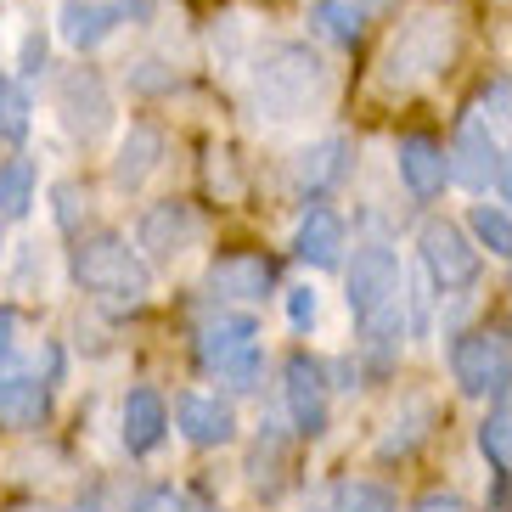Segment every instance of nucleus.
<instances>
[{"label":"nucleus","mask_w":512,"mask_h":512,"mask_svg":"<svg viewBox=\"0 0 512 512\" xmlns=\"http://www.w3.org/2000/svg\"><path fill=\"white\" fill-rule=\"evenodd\" d=\"M417 254H422V271H428V282L451 299V293H467V287L479 282L484 259H479V242L467 237L456 220H428V226L417 231Z\"/></svg>","instance_id":"nucleus-7"},{"label":"nucleus","mask_w":512,"mask_h":512,"mask_svg":"<svg viewBox=\"0 0 512 512\" xmlns=\"http://www.w3.org/2000/svg\"><path fill=\"white\" fill-rule=\"evenodd\" d=\"M74 282L102 304L136 310L152 293V259L141 248H130L119 231H96V237H79L74 248Z\"/></svg>","instance_id":"nucleus-4"},{"label":"nucleus","mask_w":512,"mask_h":512,"mask_svg":"<svg viewBox=\"0 0 512 512\" xmlns=\"http://www.w3.org/2000/svg\"><path fill=\"white\" fill-rule=\"evenodd\" d=\"M316 316H321L316 287H287V321H293V332H310Z\"/></svg>","instance_id":"nucleus-30"},{"label":"nucleus","mask_w":512,"mask_h":512,"mask_svg":"<svg viewBox=\"0 0 512 512\" xmlns=\"http://www.w3.org/2000/svg\"><path fill=\"white\" fill-rule=\"evenodd\" d=\"M175 428H181V439L197 445V451H220V445L237 439V411L220 394H181L175 400Z\"/></svg>","instance_id":"nucleus-13"},{"label":"nucleus","mask_w":512,"mask_h":512,"mask_svg":"<svg viewBox=\"0 0 512 512\" xmlns=\"http://www.w3.org/2000/svg\"><path fill=\"white\" fill-rule=\"evenodd\" d=\"M29 91L17 85V79L0 74V141H23L29 136Z\"/></svg>","instance_id":"nucleus-28"},{"label":"nucleus","mask_w":512,"mask_h":512,"mask_svg":"<svg viewBox=\"0 0 512 512\" xmlns=\"http://www.w3.org/2000/svg\"><path fill=\"white\" fill-rule=\"evenodd\" d=\"M501 192H507V203H512V158H507V169H501Z\"/></svg>","instance_id":"nucleus-35"},{"label":"nucleus","mask_w":512,"mask_h":512,"mask_svg":"<svg viewBox=\"0 0 512 512\" xmlns=\"http://www.w3.org/2000/svg\"><path fill=\"white\" fill-rule=\"evenodd\" d=\"M124 23V6L119 0H62L57 6V34L62 46L74 51H96L102 40H113Z\"/></svg>","instance_id":"nucleus-14"},{"label":"nucleus","mask_w":512,"mask_h":512,"mask_svg":"<svg viewBox=\"0 0 512 512\" xmlns=\"http://www.w3.org/2000/svg\"><path fill=\"white\" fill-rule=\"evenodd\" d=\"M124 512H192V507H186L181 490H169V484H152V490L130 496V507H124Z\"/></svg>","instance_id":"nucleus-29"},{"label":"nucleus","mask_w":512,"mask_h":512,"mask_svg":"<svg viewBox=\"0 0 512 512\" xmlns=\"http://www.w3.org/2000/svg\"><path fill=\"white\" fill-rule=\"evenodd\" d=\"M158 164H164V130L158 124H130V136L119 141V158H113V186L141 192L158 175Z\"/></svg>","instance_id":"nucleus-17"},{"label":"nucleus","mask_w":512,"mask_h":512,"mask_svg":"<svg viewBox=\"0 0 512 512\" xmlns=\"http://www.w3.org/2000/svg\"><path fill=\"white\" fill-rule=\"evenodd\" d=\"M57 220H62V226H74V220H79V192H74V186H57Z\"/></svg>","instance_id":"nucleus-33"},{"label":"nucleus","mask_w":512,"mask_h":512,"mask_svg":"<svg viewBox=\"0 0 512 512\" xmlns=\"http://www.w3.org/2000/svg\"><path fill=\"white\" fill-rule=\"evenodd\" d=\"M332 512H400L394 496L372 479H338L332 484Z\"/></svg>","instance_id":"nucleus-27"},{"label":"nucleus","mask_w":512,"mask_h":512,"mask_svg":"<svg viewBox=\"0 0 512 512\" xmlns=\"http://www.w3.org/2000/svg\"><path fill=\"white\" fill-rule=\"evenodd\" d=\"M467 231L479 248H490L496 259H512V214L496 209V203H473L467 209Z\"/></svg>","instance_id":"nucleus-25"},{"label":"nucleus","mask_w":512,"mask_h":512,"mask_svg":"<svg viewBox=\"0 0 512 512\" xmlns=\"http://www.w3.org/2000/svg\"><path fill=\"white\" fill-rule=\"evenodd\" d=\"M203 242V214L192 209V203H152L147 214H141L136 226V248L152 259V265H175V259H186Z\"/></svg>","instance_id":"nucleus-10"},{"label":"nucleus","mask_w":512,"mask_h":512,"mask_svg":"<svg viewBox=\"0 0 512 512\" xmlns=\"http://www.w3.org/2000/svg\"><path fill=\"white\" fill-rule=\"evenodd\" d=\"M287 473V434L276 422H259L254 445H248V490L254 496H276Z\"/></svg>","instance_id":"nucleus-21"},{"label":"nucleus","mask_w":512,"mask_h":512,"mask_svg":"<svg viewBox=\"0 0 512 512\" xmlns=\"http://www.w3.org/2000/svg\"><path fill=\"white\" fill-rule=\"evenodd\" d=\"M293 254L310 265V271H332V265H344V220L332 209H310L293 231Z\"/></svg>","instance_id":"nucleus-19"},{"label":"nucleus","mask_w":512,"mask_h":512,"mask_svg":"<svg viewBox=\"0 0 512 512\" xmlns=\"http://www.w3.org/2000/svg\"><path fill=\"white\" fill-rule=\"evenodd\" d=\"M119 6H141V0H119Z\"/></svg>","instance_id":"nucleus-38"},{"label":"nucleus","mask_w":512,"mask_h":512,"mask_svg":"<svg viewBox=\"0 0 512 512\" xmlns=\"http://www.w3.org/2000/svg\"><path fill=\"white\" fill-rule=\"evenodd\" d=\"M51 417V389L46 377H0V428H40Z\"/></svg>","instance_id":"nucleus-20"},{"label":"nucleus","mask_w":512,"mask_h":512,"mask_svg":"<svg viewBox=\"0 0 512 512\" xmlns=\"http://www.w3.org/2000/svg\"><path fill=\"white\" fill-rule=\"evenodd\" d=\"M327 91H332V68L304 40H282L254 62V113L265 124L310 119V113H321Z\"/></svg>","instance_id":"nucleus-2"},{"label":"nucleus","mask_w":512,"mask_h":512,"mask_svg":"<svg viewBox=\"0 0 512 512\" xmlns=\"http://www.w3.org/2000/svg\"><path fill=\"white\" fill-rule=\"evenodd\" d=\"M57 113H62V130L85 147L113 130V96H107V79L96 68H74V74H62L57 85Z\"/></svg>","instance_id":"nucleus-9"},{"label":"nucleus","mask_w":512,"mask_h":512,"mask_svg":"<svg viewBox=\"0 0 512 512\" xmlns=\"http://www.w3.org/2000/svg\"><path fill=\"white\" fill-rule=\"evenodd\" d=\"M197 366L209 377H220L226 389L248 394L259 383V321L254 316H214L197 327Z\"/></svg>","instance_id":"nucleus-5"},{"label":"nucleus","mask_w":512,"mask_h":512,"mask_svg":"<svg viewBox=\"0 0 512 512\" xmlns=\"http://www.w3.org/2000/svg\"><path fill=\"white\" fill-rule=\"evenodd\" d=\"M0 220H6V214H0Z\"/></svg>","instance_id":"nucleus-39"},{"label":"nucleus","mask_w":512,"mask_h":512,"mask_svg":"<svg viewBox=\"0 0 512 512\" xmlns=\"http://www.w3.org/2000/svg\"><path fill=\"white\" fill-rule=\"evenodd\" d=\"M282 406L287 422L299 439H321L327 434V417H332V383H327V366L316 355H287L282 366Z\"/></svg>","instance_id":"nucleus-8"},{"label":"nucleus","mask_w":512,"mask_h":512,"mask_svg":"<svg viewBox=\"0 0 512 512\" xmlns=\"http://www.w3.org/2000/svg\"><path fill=\"white\" fill-rule=\"evenodd\" d=\"M169 434V406L158 389H130L124 394V417H119V439L130 456H152Z\"/></svg>","instance_id":"nucleus-16"},{"label":"nucleus","mask_w":512,"mask_h":512,"mask_svg":"<svg viewBox=\"0 0 512 512\" xmlns=\"http://www.w3.org/2000/svg\"><path fill=\"white\" fill-rule=\"evenodd\" d=\"M282 271H276L271 254H259V248H231V254L209 259V271H203V287H209L214 299H237V304H259L271 299Z\"/></svg>","instance_id":"nucleus-11"},{"label":"nucleus","mask_w":512,"mask_h":512,"mask_svg":"<svg viewBox=\"0 0 512 512\" xmlns=\"http://www.w3.org/2000/svg\"><path fill=\"white\" fill-rule=\"evenodd\" d=\"M361 23H366V12L355 0H316L310 6V29L321 40H332V46H355L361 40Z\"/></svg>","instance_id":"nucleus-23"},{"label":"nucleus","mask_w":512,"mask_h":512,"mask_svg":"<svg viewBox=\"0 0 512 512\" xmlns=\"http://www.w3.org/2000/svg\"><path fill=\"white\" fill-rule=\"evenodd\" d=\"M479 451H484V462L496 467V473H512V400L496 406L490 417L479 422Z\"/></svg>","instance_id":"nucleus-26"},{"label":"nucleus","mask_w":512,"mask_h":512,"mask_svg":"<svg viewBox=\"0 0 512 512\" xmlns=\"http://www.w3.org/2000/svg\"><path fill=\"white\" fill-rule=\"evenodd\" d=\"M411 512H473V507H467L462 496H451V490H434V496H422Z\"/></svg>","instance_id":"nucleus-31"},{"label":"nucleus","mask_w":512,"mask_h":512,"mask_svg":"<svg viewBox=\"0 0 512 512\" xmlns=\"http://www.w3.org/2000/svg\"><path fill=\"white\" fill-rule=\"evenodd\" d=\"M34 158H6L0 164V214L6 220H23V214L34 209Z\"/></svg>","instance_id":"nucleus-24"},{"label":"nucleus","mask_w":512,"mask_h":512,"mask_svg":"<svg viewBox=\"0 0 512 512\" xmlns=\"http://www.w3.org/2000/svg\"><path fill=\"white\" fill-rule=\"evenodd\" d=\"M451 377L467 400H490L512 389V332L507 327H473L451 344Z\"/></svg>","instance_id":"nucleus-6"},{"label":"nucleus","mask_w":512,"mask_h":512,"mask_svg":"<svg viewBox=\"0 0 512 512\" xmlns=\"http://www.w3.org/2000/svg\"><path fill=\"white\" fill-rule=\"evenodd\" d=\"M12 512H57V507H12Z\"/></svg>","instance_id":"nucleus-37"},{"label":"nucleus","mask_w":512,"mask_h":512,"mask_svg":"<svg viewBox=\"0 0 512 512\" xmlns=\"http://www.w3.org/2000/svg\"><path fill=\"white\" fill-rule=\"evenodd\" d=\"M501 169H507V158H501L496 124L479 119V113H467L456 141H451V181L467 186V192H484L490 181H501Z\"/></svg>","instance_id":"nucleus-12"},{"label":"nucleus","mask_w":512,"mask_h":512,"mask_svg":"<svg viewBox=\"0 0 512 512\" xmlns=\"http://www.w3.org/2000/svg\"><path fill=\"white\" fill-rule=\"evenodd\" d=\"M17 327H23V316H17L12 304H0V361L17 349Z\"/></svg>","instance_id":"nucleus-32"},{"label":"nucleus","mask_w":512,"mask_h":512,"mask_svg":"<svg viewBox=\"0 0 512 512\" xmlns=\"http://www.w3.org/2000/svg\"><path fill=\"white\" fill-rule=\"evenodd\" d=\"M456 57V17L439 12V6H422L411 12L400 29H394L389 51L377 62V91L389 96H411L417 85H428L434 74H445V62Z\"/></svg>","instance_id":"nucleus-3"},{"label":"nucleus","mask_w":512,"mask_h":512,"mask_svg":"<svg viewBox=\"0 0 512 512\" xmlns=\"http://www.w3.org/2000/svg\"><path fill=\"white\" fill-rule=\"evenodd\" d=\"M355 6H361V12H372V6H383V0H355Z\"/></svg>","instance_id":"nucleus-36"},{"label":"nucleus","mask_w":512,"mask_h":512,"mask_svg":"<svg viewBox=\"0 0 512 512\" xmlns=\"http://www.w3.org/2000/svg\"><path fill=\"white\" fill-rule=\"evenodd\" d=\"M40 62H46V40L29 34V40H23V74H40Z\"/></svg>","instance_id":"nucleus-34"},{"label":"nucleus","mask_w":512,"mask_h":512,"mask_svg":"<svg viewBox=\"0 0 512 512\" xmlns=\"http://www.w3.org/2000/svg\"><path fill=\"white\" fill-rule=\"evenodd\" d=\"M434 417H439V411L428 406V400H411L406 417H394V422H389V434L377 439V456H383V462H394V456L406 462V456L417 451L422 439L434 434Z\"/></svg>","instance_id":"nucleus-22"},{"label":"nucleus","mask_w":512,"mask_h":512,"mask_svg":"<svg viewBox=\"0 0 512 512\" xmlns=\"http://www.w3.org/2000/svg\"><path fill=\"white\" fill-rule=\"evenodd\" d=\"M344 175H349V141L344 136H327L293 158V186H299V197H327Z\"/></svg>","instance_id":"nucleus-18"},{"label":"nucleus","mask_w":512,"mask_h":512,"mask_svg":"<svg viewBox=\"0 0 512 512\" xmlns=\"http://www.w3.org/2000/svg\"><path fill=\"white\" fill-rule=\"evenodd\" d=\"M394 164H400V181H406L411 197H439L445 181H451V152L439 147L434 136H400Z\"/></svg>","instance_id":"nucleus-15"},{"label":"nucleus","mask_w":512,"mask_h":512,"mask_svg":"<svg viewBox=\"0 0 512 512\" xmlns=\"http://www.w3.org/2000/svg\"><path fill=\"white\" fill-rule=\"evenodd\" d=\"M344 299L355 327H361V349L383 372L400 355V338H406V271H400V254L383 248V242L355 248V259L344 265Z\"/></svg>","instance_id":"nucleus-1"}]
</instances>
